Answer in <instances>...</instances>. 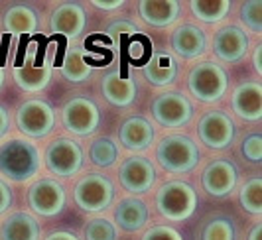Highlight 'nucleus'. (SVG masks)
Listing matches in <instances>:
<instances>
[{"label":"nucleus","instance_id":"f257e3e1","mask_svg":"<svg viewBox=\"0 0 262 240\" xmlns=\"http://www.w3.org/2000/svg\"><path fill=\"white\" fill-rule=\"evenodd\" d=\"M41 158L34 142L26 138H10L0 146V174L10 181L22 183L39 172Z\"/></svg>","mask_w":262,"mask_h":240},{"label":"nucleus","instance_id":"f03ea898","mask_svg":"<svg viewBox=\"0 0 262 240\" xmlns=\"http://www.w3.org/2000/svg\"><path fill=\"white\" fill-rule=\"evenodd\" d=\"M158 163L170 174H189L199 163V150L185 134H170L160 140L156 148Z\"/></svg>","mask_w":262,"mask_h":240},{"label":"nucleus","instance_id":"7ed1b4c3","mask_svg":"<svg viewBox=\"0 0 262 240\" xmlns=\"http://www.w3.org/2000/svg\"><path fill=\"white\" fill-rule=\"evenodd\" d=\"M156 209L164 219L182 223L187 221L197 209L195 189L185 181H168L158 189Z\"/></svg>","mask_w":262,"mask_h":240},{"label":"nucleus","instance_id":"20e7f679","mask_svg":"<svg viewBox=\"0 0 262 240\" xmlns=\"http://www.w3.org/2000/svg\"><path fill=\"white\" fill-rule=\"evenodd\" d=\"M229 87V75L219 63H197L187 75V89L201 103H217Z\"/></svg>","mask_w":262,"mask_h":240},{"label":"nucleus","instance_id":"39448f33","mask_svg":"<svg viewBox=\"0 0 262 240\" xmlns=\"http://www.w3.org/2000/svg\"><path fill=\"white\" fill-rule=\"evenodd\" d=\"M73 199H75L81 211H85V213H101V211H106L113 205L115 185L106 175L87 174L75 183Z\"/></svg>","mask_w":262,"mask_h":240},{"label":"nucleus","instance_id":"423d86ee","mask_svg":"<svg viewBox=\"0 0 262 240\" xmlns=\"http://www.w3.org/2000/svg\"><path fill=\"white\" fill-rule=\"evenodd\" d=\"M52 59L50 57L39 59L38 43L32 41V43H28L24 57L18 59V65L14 67V81L22 91L38 93L48 87V83L52 79Z\"/></svg>","mask_w":262,"mask_h":240},{"label":"nucleus","instance_id":"0eeeda50","mask_svg":"<svg viewBox=\"0 0 262 240\" xmlns=\"http://www.w3.org/2000/svg\"><path fill=\"white\" fill-rule=\"evenodd\" d=\"M46 167L59 177H73L83 167V150L71 138H57L46 148Z\"/></svg>","mask_w":262,"mask_h":240},{"label":"nucleus","instance_id":"6e6552de","mask_svg":"<svg viewBox=\"0 0 262 240\" xmlns=\"http://www.w3.org/2000/svg\"><path fill=\"white\" fill-rule=\"evenodd\" d=\"M16 126L28 138H43L55 126V112L53 108L39 99H30L22 103V107L16 112Z\"/></svg>","mask_w":262,"mask_h":240},{"label":"nucleus","instance_id":"1a4fd4ad","mask_svg":"<svg viewBox=\"0 0 262 240\" xmlns=\"http://www.w3.org/2000/svg\"><path fill=\"white\" fill-rule=\"evenodd\" d=\"M61 120L66 130L75 136H91L101 122V110L91 99L77 97L66 103L61 108Z\"/></svg>","mask_w":262,"mask_h":240},{"label":"nucleus","instance_id":"9d476101","mask_svg":"<svg viewBox=\"0 0 262 240\" xmlns=\"http://www.w3.org/2000/svg\"><path fill=\"white\" fill-rule=\"evenodd\" d=\"M66 189L55 179L43 177L28 189V205L39 217H55L66 207Z\"/></svg>","mask_w":262,"mask_h":240},{"label":"nucleus","instance_id":"9b49d317","mask_svg":"<svg viewBox=\"0 0 262 240\" xmlns=\"http://www.w3.org/2000/svg\"><path fill=\"white\" fill-rule=\"evenodd\" d=\"M152 114L160 126L164 128H180L185 126L193 116V107L189 99L178 91H170L154 99Z\"/></svg>","mask_w":262,"mask_h":240},{"label":"nucleus","instance_id":"f8f14e48","mask_svg":"<svg viewBox=\"0 0 262 240\" xmlns=\"http://www.w3.org/2000/svg\"><path fill=\"white\" fill-rule=\"evenodd\" d=\"M197 134H199V140L207 148H211V150H225V148H229L233 144L236 128L231 116H227L225 112L209 110L199 120Z\"/></svg>","mask_w":262,"mask_h":240},{"label":"nucleus","instance_id":"ddd939ff","mask_svg":"<svg viewBox=\"0 0 262 240\" xmlns=\"http://www.w3.org/2000/svg\"><path fill=\"white\" fill-rule=\"evenodd\" d=\"M118 179H120V185L124 187L128 193L140 195V193H146L150 187L154 185L156 170L144 156H130L120 163Z\"/></svg>","mask_w":262,"mask_h":240},{"label":"nucleus","instance_id":"4468645a","mask_svg":"<svg viewBox=\"0 0 262 240\" xmlns=\"http://www.w3.org/2000/svg\"><path fill=\"white\" fill-rule=\"evenodd\" d=\"M238 181V170L233 161L229 160H213L205 165L201 174L203 189L213 197H227L233 193Z\"/></svg>","mask_w":262,"mask_h":240},{"label":"nucleus","instance_id":"2eb2a0df","mask_svg":"<svg viewBox=\"0 0 262 240\" xmlns=\"http://www.w3.org/2000/svg\"><path fill=\"white\" fill-rule=\"evenodd\" d=\"M87 26V12L79 2H63L53 10L50 28L53 34H59L67 40H75Z\"/></svg>","mask_w":262,"mask_h":240},{"label":"nucleus","instance_id":"dca6fc26","mask_svg":"<svg viewBox=\"0 0 262 240\" xmlns=\"http://www.w3.org/2000/svg\"><path fill=\"white\" fill-rule=\"evenodd\" d=\"M213 52L225 63H238L249 54V36L238 26H225L215 34Z\"/></svg>","mask_w":262,"mask_h":240},{"label":"nucleus","instance_id":"f3484780","mask_svg":"<svg viewBox=\"0 0 262 240\" xmlns=\"http://www.w3.org/2000/svg\"><path fill=\"white\" fill-rule=\"evenodd\" d=\"M170 45L176 55H180L184 59H195V57L205 54L207 36L203 34L201 28L184 24V26H178L171 32Z\"/></svg>","mask_w":262,"mask_h":240},{"label":"nucleus","instance_id":"a211bd4d","mask_svg":"<svg viewBox=\"0 0 262 240\" xmlns=\"http://www.w3.org/2000/svg\"><path fill=\"white\" fill-rule=\"evenodd\" d=\"M233 110L238 118L256 122L262 118V87L260 83H243L233 91Z\"/></svg>","mask_w":262,"mask_h":240},{"label":"nucleus","instance_id":"6ab92c4d","mask_svg":"<svg viewBox=\"0 0 262 240\" xmlns=\"http://www.w3.org/2000/svg\"><path fill=\"white\" fill-rule=\"evenodd\" d=\"M118 140L130 152L148 150L154 142V126H152L150 120L142 118V116L126 118L122 122L120 130H118Z\"/></svg>","mask_w":262,"mask_h":240},{"label":"nucleus","instance_id":"aec40b11","mask_svg":"<svg viewBox=\"0 0 262 240\" xmlns=\"http://www.w3.org/2000/svg\"><path fill=\"white\" fill-rule=\"evenodd\" d=\"M101 91L111 105L126 108L136 101L138 89H136L134 77H126V75H120L118 71H111L101 81Z\"/></svg>","mask_w":262,"mask_h":240},{"label":"nucleus","instance_id":"412c9836","mask_svg":"<svg viewBox=\"0 0 262 240\" xmlns=\"http://www.w3.org/2000/svg\"><path fill=\"white\" fill-rule=\"evenodd\" d=\"M138 12L148 26L168 28L180 18L182 6L178 0H140Z\"/></svg>","mask_w":262,"mask_h":240},{"label":"nucleus","instance_id":"4be33fe9","mask_svg":"<svg viewBox=\"0 0 262 240\" xmlns=\"http://www.w3.org/2000/svg\"><path fill=\"white\" fill-rule=\"evenodd\" d=\"M41 234L38 219L30 213H12L0 227V240H38Z\"/></svg>","mask_w":262,"mask_h":240},{"label":"nucleus","instance_id":"5701e85b","mask_svg":"<svg viewBox=\"0 0 262 240\" xmlns=\"http://www.w3.org/2000/svg\"><path fill=\"white\" fill-rule=\"evenodd\" d=\"M150 211L146 207V203L142 199L136 197H126L117 205L115 209V221L122 230L126 232H136L148 223Z\"/></svg>","mask_w":262,"mask_h":240},{"label":"nucleus","instance_id":"b1692460","mask_svg":"<svg viewBox=\"0 0 262 240\" xmlns=\"http://www.w3.org/2000/svg\"><path fill=\"white\" fill-rule=\"evenodd\" d=\"M146 81L154 87L171 85L178 77V61L168 54H154L142 67Z\"/></svg>","mask_w":262,"mask_h":240},{"label":"nucleus","instance_id":"393cba45","mask_svg":"<svg viewBox=\"0 0 262 240\" xmlns=\"http://www.w3.org/2000/svg\"><path fill=\"white\" fill-rule=\"evenodd\" d=\"M39 18L34 8L26 4H16L4 14V30L14 36H30L38 30Z\"/></svg>","mask_w":262,"mask_h":240},{"label":"nucleus","instance_id":"a878e982","mask_svg":"<svg viewBox=\"0 0 262 240\" xmlns=\"http://www.w3.org/2000/svg\"><path fill=\"white\" fill-rule=\"evenodd\" d=\"M61 75L69 83H83V81L89 79L91 67L85 61V50H83V45L67 50L66 57L61 61Z\"/></svg>","mask_w":262,"mask_h":240},{"label":"nucleus","instance_id":"bb28decb","mask_svg":"<svg viewBox=\"0 0 262 240\" xmlns=\"http://www.w3.org/2000/svg\"><path fill=\"white\" fill-rule=\"evenodd\" d=\"M189 8L195 14L197 20L207 22V24H215L229 14L231 0H191Z\"/></svg>","mask_w":262,"mask_h":240},{"label":"nucleus","instance_id":"cd10ccee","mask_svg":"<svg viewBox=\"0 0 262 240\" xmlns=\"http://www.w3.org/2000/svg\"><path fill=\"white\" fill-rule=\"evenodd\" d=\"M89 158L97 167H111L118 160V146L111 138H95L89 148Z\"/></svg>","mask_w":262,"mask_h":240},{"label":"nucleus","instance_id":"c85d7f7f","mask_svg":"<svg viewBox=\"0 0 262 240\" xmlns=\"http://www.w3.org/2000/svg\"><path fill=\"white\" fill-rule=\"evenodd\" d=\"M260 191H262V179L260 177H252L249 179L243 189H241V205L243 209L250 214H258L260 217L262 213V197H260Z\"/></svg>","mask_w":262,"mask_h":240},{"label":"nucleus","instance_id":"c756f323","mask_svg":"<svg viewBox=\"0 0 262 240\" xmlns=\"http://www.w3.org/2000/svg\"><path fill=\"white\" fill-rule=\"evenodd\" d=\"M201 240H235V225L227 217L211 219L203 227Z\"/></svg>","mask_w":262,"mask_h":240},{"label":"nucleus","instance_id":"7c9ffc66","mask_svg":"<svg viewBox=\"0 0 262 240\" xmlns=\"http://www.w3.org/2000/svg\"><path fill=\"white\" fill-rule=\"evenodd\" d=\"M85 240H117V227L108 219L95 217L83 228Z\"/></svg>","mask_w":262,"mask_h":240},{"label":"nucleus","instance_id":"2f4dec72","mask_svg":"<svg viewBox=\"0 0 262 240\" xmlns=\"http://www.w3.org/2000/svg\"><path fill=\"white\" fill-rule=\"evenodd\" d=\"M241 20L250 32L260 34L262 32V0H249L241 8Z\"/></svg>","mask_w":262,"mask_h":240},{"label":"nucleus","instance_id":"473e14b6","mask_svg":"<svg viewBox=\"0 0 262 240\" xmlns=\"http://www.w3.org/2000/svg\"><path fill=\"white\" fill-rule=\"evenodd\" d=\"M152 54V43L148 38L140 36V34H134L128 41V55H130L132 63L134 65H146L148 59Z\"/></svg>","mask_w":262,"mask_h":240},{"label":"nucleus","instance_id":"72a5a7b5","mask_svg":"<svg viewBox=\"0 0 262 240\" xmlns=\"http://www.w3.org/2000/svg\"><path fill=\"white\" fill-rule=\"evenodd\" d=\"M134 34H138V28L134 26L132 22L128 20H117V22H113L111 26L106 28V38L111 43H120V41L124 40V38H128V36H134Z\"/></svg>","mask_w":262,"mask_h":240},{"label":"nucleus","instance_id":"f704fd0d","mask_svg":"<svg viewBox=\"0 0 262 240\" xmlns=\"http://www.w3.org/2000/svg\"><path fill=\"white\" fill-rule=\"evenodd\" d=\"M241 152H243V156H245L249 161L258 163V161L262 160V136H260V132L247 136V138L243 140Z\"/></svg>","mask_w":262,"mask_h":240},{"label":"nucleus","instance_id":"c9c22d12","mask_svg":"<svg viewBox=\"0 0 262 240\" xmlns=\"http://www.w3.org/2000/svg\"><path fill=\"white\" fill-rule=\"evenodd\" d=\"M140 240H184L182 234L171 227H166V225H158V227L148 228L144 232V236Z\"/></svg>","mask_w":262,"mask_h":240},{"label":"nucleus","instance_id":"e433bc0d","mask_svg":"<svg viewBox=\"0 0 262 240\" xmlns=\"http://www.w3.org/2000/svg\"><path fill=\"white\" fill-rule=\"evenodd\" d=\"M10 205H12V191L0 179V214L6 213L10 209Z\"/></svg>","mask_w":262,"mask_h":240},{"label":"nucleus","instance_id":"4c0bfd02","mask_svg":"<svg viewBox=\"0 0 262 240\" xmlns=\"http://www.w3.org/2000/svg\"><path fill=\"white\" fill-rule=\"evenodd\" d=\"M95 8L99 10H117L124 4V0H113V2H105V0H93L91 2Z\"/></svg>","mask_w":262,"mask_h":240},{"label":"nucleus","instance_id":"58836bf2","mask_svg":"<svg viewBox=\"0 0 262 240\" xmlns=\"http://www.w3.org/2000/svg\"><path fill=\"white\" fill-rule=\"evenodd\" d=\"M8 128H10V114H8V110L0 105V138H4L6 132H8Z\"/></svg>","mask_w":262,"mask_h":240},{"label":"nucleus","instance_id":"ea45409f","mask_svg":"<svg viewBox=\"0 0 262 240\" xmlns=\"http://www.w3.org/2000/svg\"><path fill=\"white\" fill-rule=\"evenodd\" d=\"M252 65H254V71L260 75L262 73V45L258 43L256 50H254V55H252Z\"/></svg>","mask_w":262,"mask_h":240},{"label":"nucleus","instance_id":"a19ab883","mask_svg":"<svg viewBox=\"0 0 262 240\" xmlns=\"http://www.w3.org/2000/svg\"><path fill=\"white\" fill-rule=\"evenodd\" d=\"M46 240H79L73 232H66V230H59V232H52L50 236H46Z\"/></svg>","mask_w":262,"mask_h":240},{"label":"nucleus","instance_id":"79ce46f5","mask_svg":"<svg viewBox=\"0 0 262 240\" xmlns=\"http://www.w3.org/2000/svg\"><path fill=\"white\" fill-rule=\"evenodd\" d=\"M249 240H262V227H260V223L252 227V230H250V234H249Z\"/></svg>","mask_w":262,"mask_h":240},{"label":"nucleus","instance_id":"37998d69","mask_svg":"<svg viewBox=\"0 0 262 240\" xmlns=\"http://www.w3.org/2000/svg\"><path fill=\"white\" fill-rule=\"evenodd\" d=\"M2 81H4V69L0 67V87H2Z\"/></svg>","mask_w":262,"mask_h":240}]
</instances>
